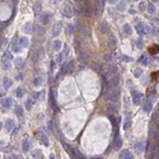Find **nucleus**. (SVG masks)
Returning <instances> with one entry per match:
<instances>
[{"label": "nucleus", "instance_id": "obj_25", "mask_svg": "<svg viewBox=\"0 0 159 159\" xmlns=\"http://www.w3.org/2000/svg\"><path fill=\"white\" fill-rule=\"evenodd\" d=\"M23 31H24L26 33H32V31H33L32 24H31V23H26V24L23 26Z\"/></svg>", "mask_w": 159, "mask_h": 159}, {"label": "nucleus", "instance_id": "obj_40", "mask_svg": "<svg viewBox=\"0 0 159 159\" xmlns=\"http://www.w3.org/2000/svg\"><path fill=\"white\" fill-rule=\"evenodd\" d=\"M35 13H36V14H39V13H41V4H37V5H36Z\"/></svg>", "mask_w": 159, "mask_h": 159}, {"label": "nucleus", "instance_id": "obj_18", "mask_svg": "<svg viewBox=\"0 0 159 159\" xmlns=\"http://www.w3.org/2000/svg\"><path fill=\"white\" fill-rule=\"evenodd\" d=\"M131 27H130L129 24H123L122 26V33H123V35L125 36H130V35H131Z\"/></svg>", "mask_w": 159, "mask_h": 159}, {"label": "nucleus", "instance_id": "obj_48", "mask_svg": "<svg viewBox=\"0 0 159 159\" xmlns=\"http://www.w3.org/2000/svg\"><path fill=\"white\" fill-rule=\"evenodd\" d=\"M122 60L126 61V62H131V61H132V59L129 57V56H122Z\"/></svg>", "mask_w": 159, "mask_h": 159}, {"label": "nucleus", "instance_id": "obj_26", "mask_svg": "<svg viewBox=\"0 0 159 159\" xmlns=\"http://www.w3.org/2000/svg\"><path fill=\"white\" fill-rule=\"evenodd\" d=\"M107 29H108V24H107V22H102V23L99 24V31L101 32H107Z\"/></svg>", "mask_w": 159, "mask_h": 159}, {"label": "nucleus", "instance_id": "obj_23", "mask_svg": "<svg viewBox=\"0 0 159 159\" xmlns=\"http://www.w3.org/2000/svg\"><path fill=\"white\" fill-rule=\"evenodd\" d=\"M70 154L73 157V159H79V155H80V153H79L76 149H73V148H70Z\"/></svg>", "mask_w": 159, "mask_h": 159}, {"label": "nucleus", "instance_id": "obj_32", "mask_svg": "<svg viewBox=\"0 0 159 159\" xmlns=\"http://www.w3.org/2000/svg\"><path fill=\"white\" fill-rule=\"evenodd\" d=\"M141 75H143V70H141L140 67H138V69H134V76H135V78H140Z\"/></svg>", "mask_w": 159, "mask_h": 159}, {"label": "nucleus", "instance_id": "obj_4", "mask_svg": "<svg viewBox=\"0 0 159 159\" xmlns=\"http://www.w3.org/2000/svg\"><path fill=\"white\" fill-rule=\"evenodd\" d=\"M118 82H120V78H118L117 75L116 76H112L111 78V80L108 82V84H107V90H111V89H115L117 85H118ZM104 89V90H106Z\"/></svg>", "mask_w": 159, "mask_h": 159}, {"label": "nucleus", "instance_id": "obj_55", "mask_svg": "<svg viewBox=\"0 0 159 159\" xmlns=\"http://www.w3.org/2000/svg\"><path fill=\"white\" fill-rule=\"evenodd\" d=\"M151 1H153V3H158V0H151Z\"/></svg>", "mask_w": 159, "mask_h": 159}, {"label": "nucleus", "instance_id": "obj_29", "mask_svg": "<svg viewBox=\"0 0 159 159\" xmlns=\"http://www.w3.org/2000/svg\"><path fill=\"white\" fill-rule=\"evenodd\" d=\"M35 103V102H33V99L32 98H28L27 101H26V110H28L29 111L31 108H32V104Z\"/></svg>", "mask_w": 159, "mask_h": 159}, {"label": "nucleus", "instance_id": "obj_9", "mask_svg": "<svg viewBox=\"0 0 159 159\" xmlns=\"http://www.w3.org/2000/svg\"><path fill=\"white\" fill-rule=\"evenodd\" d=\"M61 28H62V23H61V22H57V23L54 26V31H52V36L54 37L57 36L59 33L61 32Z\"/></svg>", "mask_w": 159, "mask_h": 159}, {"label": "nucleus", "instance_id": "obj_7", "mask_svg": "<svg viewBox=\"0 0 159 159\" xmlns=\"http://www.w3.org/2000/svg\"><path fill=\"white\" fill-rule=\"evenodd\" d=\"M38 140L41 141V144H43L45 146H48L50 143H48V138L43 132H38Z\"/></svg>", "mask_w": 159, "mask_h": 159}, {"label": "nucleus", "instance_id": "obj_12", "mask_svg": "<svg viewBox=\"0 0 159 159\" xmlns=\"http://www.w3.org/2000/svg\"><path fill=\"white\" fill-rule=\"evenodd\" d=\"M116 43H117V41H116V37L113 36V35H110L108 36V46H110V48H116Z\"/></svg>", "mask_w": 159, "mask_h": 159}, {"label": "nucleus", "instance_id": "obj_17", "mask_svg": "<svg viewBox=\"0 0 159 159\" xmlns=\"http://www.w3.org/2000/svg\"><path fill=\"white\" fill-rule=\"evenodd\" d=\"M14 64L17 65V67H18L19 70H23L24 66H26L24 60H22V59H15V60H14Z\"/></svg>", "mask_w": 159, "mask_h": 159}, {"label": "nucleus", "instance_id": "obj_6", "mask_svg": "<svg viewBox=\"0 0 159 159\" xmlns=\"http://www.w3.org/2000/svg\"><path fill=\"white\" fill-rule=\"evenodd\" d=\"M79 61L82 62V64H88L89 62V54L88 52H85V51H82L80 52V55H79Z\"/></svg>", "mask_w": 159, "mask_h": 159}, {"label": "nucleus", "instance_id": "obj_35", "mask_svg": "<svg viewBox=\"0 0 159 159\" xmlns=\"http://www.w3.org/2000/svg\"><path fill=\"white\" fill-rule=\"evenodd\" d=\"M15 95L18 98H22V97H23V89H22V88H17L15 89Z\"/></svg>", "mask_w": 159, "mask_h": 159}, {"label": "nucleus", "instance_id": "obj_11", "mask_svg": "<svg viewBox=\"0 0 159 159\" xmlns=\"http://www.w3.org/2000/svg\"><path fill=\"white\" fill-rule=\"evenodd\" d=\"M18 43L20 45V47H24V48H27L28 46H29V41H28L27 37H19Z\"/></svg>", "mask_w": 159, "mask_h": 159}, {"label": "nucleus", "instance_id": "obj_28", "mask_svg": "<svg viewBox=\"0 0 159 159\" xmlns=\"http://www.w3.org/2000/svg\"><path fill=\"white\" fill-rule=\"evenodd\" d=\"M134 45L138 48H143V46H144V42H143V39L141 38H138V39H135V42H134Z\"/></svg>", "mask_w": 159, "mask_h": 159}, {"label": "nucleus", "instance_id": "obj_1", "mask_svg": "<svg viewBox=\"0 0 159 159\" xmlns=\"http://www.w3.org/2000/svg\"><path fill=\"white\" fill-rule=\"evenodd\" d=\"M1 65H3L4 70H9L10 69V65H12V55H10V52H5L4 54Z\"/></svg>", "mask_w": 159, "mask_h": 159}, {"label": "nucleus", "instance_id": "obj_13", "mask_svg": "<svg viewBox=\"0 0 159 159\" xmlns=\"http://www.w3.org/2000/svg\"><path fill=\"white\" fill-rule=\"evenodd\" d=\"M35 33H36V36L38 37V38H42L43 36H45V29H43V28L41 27V26H36L35 27Z\"/></svg>", "mask_w": 159, "mask_h": 159}, {"label": "nucleus", "instance_id": "obj_2", "mask_svg": "<svg viewBox=\"0 0 159 159\" xmlns=\"http://www.w3.org/2000/svg\"><path fill=\"white\" fill-rule=\"evenodd\" d=\"M135 29L139 35H146V33H149V27L145 26L144 23H141V22H136L135 23Z\"/></svg>", "mask_w": 159, "mask_h": 159}, {"label": "nucleus", "instance_id": "obj_57", "mask_svg": "<svg viewBox=\"0 0 159 159\" xmlns=\"http://www.w3.org/2000/svg\"><path fill=\"white\" fill-rule=\"evenodd\" d=\"M1 146H3V144H1V143H0V149H1Z\"/></svg>", "mask_w": 159, "mask_h": 159}, {"label": "nucleus", "instance_id": "obj_43", "mask_svg": "<svg viewBox=\"0 0 159 159\" xmlns=\"http://www.w3.org/2000/svg\"><path fill=\"white\" fill-rule=\"evenodd\" d=\"M38 97H39V92H35L32 94V98L35 99V102H37V99H38Z\"/></svg>", "mask_w": 159, "mask_h": 159}, {"label": "nucleus", "instance_id": "obj_44", "mask_svg": "<svg viewBox=\"0 0 159 159\" xmlns=\"http://www.w3.org/2000/svg\"><path fill=\"white\" fill-rule=\"evenodd\" d=\"M116 8H117L118 10H122V9L125 8V1H121V3H120V4H118V5H117V7H116Z\"/></svg>", "mask_w": 159, "mask_h": 159}, {"label": "nucleus", "instance_id": "obj_51", "mask_svg": "<svg viewBox=\"0 0 159 159\" xmlns=\"http://www.w3.org/2000/svg\"><path fill=\"white\" fill-rule=\"evenodd\" d=\"M130 13H131V14H135L136 12H135V9H130Z\"/></svg>", "mask_w": 159, "mask_h": 159}, {"label": "nucleus", "instance_id": "obj_15", "mask_svg": "<svg viewBox=\"0 0 159 159\" xmlns=\"http://www.w3.org/2000/svg\"><path fill=\"white\" fill-rule=\"evenodd\" d=\"M12 104H13V99L12 98H5L3 101V108L4 110H9L10 107H12Z\"/></svg>", "mask_w": 159, "mask_h": 159}, {"label": "nucleus", "instance_id": "obj_42", "mask_svg": "<svg viewBox=\"0 0 159 159\" xmlns=\"http://www.w3.org/2000/svg\"><path fill=\"white\" fill-rule=\"evenodd\" d=\"M94 70L97 71V73H102V66L99 65V64H97V65H94Z\"/></svg>", "mask_w": 159, "mask_h": 159}, {"label": "nucleus", "instance_id": "obj_47", "mask_svg": "<svg viewBox=\"0 0 159 159\" xmlns=\"http://www.w3.org/2000/svg\"><path fill=\"white\" fill-rule=\"evenodd\" d=\"M130 122H131V121H130V118H127V121L125 122V125H123L125 130H126V129H129V127H130V125H131V123H130Z\"/></svg>", "mask_w": 159, "mask_h": 159}, {"label": "nucleus", "instance_id": "obj_21", "mask_svg": "<svg viewBox=\"0 0 159 159\" xmlns=\"http://www.w3.org/2000/svg\"><path fill=\"white\" fill-rule=\"evenodd\" d=\"M14 112H15V115L18 117L23 116V108H22L20 106H14Z\"/></svg>", "mask_w": 159, "mask_h": 159}, {"label": "nucleus", "instance_id": "obj_45", "mask_svg": "<svg viewBox=\"0 0 159 159\" xmlns=\"http://www.w3.org/2000/svg\"><path fill=\"white\" fill-rule=\"evenodd\" d=\"M33 157H36V158H41V157H42L41 150H36V153H33Z\"/></svg>", "mask_w": 159, "mask_h": 159}, {"label": "nucleus", "instance_id": "obj_33", "mask_svg": "<svg viewBox=\"0 0 159 159\" xmlns=\"http://www.w3.org/2000/svg\"><path fill=\"white\" fill-rule=\"evenodd\" d=\"M41 84H42V78H39V76L35 78V80H33V85H35V87H39Z\"/></svg>", "mask_w": 159, "mask_h": 159}, {"label": "nucleus", "instance_id": "obj_60", "mask_svg": "<svg viewBox=\"0 0 159 159\" xmlns=\"http://www.w3.org/2000/svg\"><path fill=\"white\" fill-rule=\"evenodd\" d=\"M0 39H1V38H0Z\"/></svg>", "mask_w": 159, "mask_h": 159}, {"label": "nucleus", "instance_id": "obj_39", "mask_svg": "<svg viewBox=\"0 0 159 159\" xmlns=\"http://www.w3.org/2000/svg\"><path fill=\"white\" fill-rule=\"evenodd\" d=\"M62 59H64V54H59L57 56H56V61H57L59 64H60V62H62Z\"/></svg>", "mask_w": 159, "mask_h": 159}, {"label": "nucleus", "instance_id": "obj_49", "mask_svg": "<svg viewBox=\"0 0 159 159\" xmlns=\"http://www.w3.org/2000/svg\"><path fill=\"white\" fill-rule=\"evenodd\" d=\"M111 59H112V56H111V54H107V55L104 56V60H106V61H111Z\"/></svg>", "mask_w": 159, "mask_h": 159}, {"label": "nucleus", "instance_id": "obj_34", "mask_svg": "<svg viewBox=\"0 0 159 159\" xmlns=\"http://www.w3.org/2000/svg\"><path fill=\"white\" fill-rule=\"evenodd\" d=\"M121 145H122V140H121V138H117V139L115 140V149H120Z\"/></svg>", "mask_w": 159, "mask_h": 159}, {"label": "nucleus", "instance_id": "obj_24", "mask_svg": "<svg viewBox=\"0 0 159 159\" xmlns=\"http://www.w3.org/2000/svg\"><path fill=\"white\" fill-rule=\"evenodd\" d=\"M52 48H54V51H60V48H61V41H59V39H55L54 45H52Z\"/></svg>", "mask_w": 159, "mask_h": 159}, {"label": "nucleus", "instance_id": "obj_38", "mask_svg": "<svg viewBox=\"0 0 159 159\" xmlns=\"http://www.w3.org/2000/svg\"><path fill=\"white\" fill-rule=\"evenodd\" d=\"M148 12H149L150 14H154V13H155V8H154V5H148Z\"/></svg>", "mask_w": 159, "mask_h": 159}, {"label": "nucleus", "instance_id": "obj_54", "mask_svg": "<svg viewBox=\"0 0 159 159\" xmlns=\"http://www.w3.org/2000/svg\"><path fill=\"white\" fill-rule=\"evenodd\" d=\"M3 129V122H0V130Z\"/></svg>", "mask_w": 159, "mask_h": 159}, {"label": "nucleus", "instance_id": "obj_53", "mask_svg": "<svg viewBox=\"0 0 159 159\" xmlns=\"http://www.w3.org/2000/svg\"><path fill=\"white\" fill-rule=\"evenodd\" d=\"M50 159H55V155H54V154H51V155H50Z\"/></svg>", "mask_w": 159, "mask_h": 159}, {"label": "nucleus", "instance_id": "obj_10", "mask_svg": "<svg viewBox=\"0 0 159 159\" xmlns=\"http://www.w3.org/2000/svg\"><path fill=\"white\" fill-rule=\"evenodd\" d=\"M5 127H7V130L8 131H14V129H15V123H14V121L13 120H7L5 121Z\"/></svg>", "mask_w": 159, "mask_h": 159}, {"label": "nucleus", "instance_id": "obj_8", "mask_svg": "<svg viewBox=\"0 0 159 159\" xmlns=\"http://www.w3.org/2000/svg\"><path fill=\"white\" fill-rule=\"evenodd\" d=\"M74 8L71 7L70 4H65L64 7V12H62V14H64L65 17H67V18H70V17L73 15V12H70V10H73Z\"/></svg>", "mask_w": 159, "mask_h": 159}, {"label": "nucleus", "instance_id": "obj_27", "mask_svg": "<svg viewBox=\"0 0 159 159\" xmlns=\"http://www.w3.org/2000/svg\"><path fill=\"white\" fill-rule=\"evenodd\" d=\"M122 158H123V159H134V158H132V154H131V151H130V150H125V151L122 153Z\"/></svg>", "mask_w": 159, "mask_h": 159}, {"label": "nucleus", "instance_id": "obj_52", "mask_svg": "<svg viewBox=\"0 0 159 159\" xmlns=\"http://www.w3.org/2000/svg\"><path fill=\"white\" fill-rule=\"evenodd\" d=\"M108 1H110V3H111V4H115V3H116V1H117V0H108Z\"/></svg>", "mask_w": 159, "mask_h": 159}, {"label": "nucleus", "instance_id": "obj_41", "mask_svg": "<svg viewBox=\"0 0 159 159\" xmlns=\"http://www.w3.org/2000/svg\"><path fill=\"white\" fill-rule=\"evenodd\" d=\"M140 60H141V62H143L144 65H148V57H146L145 55H143V56H141V59H140Z\"/></svg>", "mask_w": 159, "mask_h": 159}, {"label": "nucleus", "instance_id": "obj_58", "mask_svg": "<svg viewBox=\"0 0 159 159\" xmlns=\"http://www.w3.org/2000/svg\"><path fill=\"white\" fill-rule=\"evenodd\" d=\"M75 1H78V3H80V0H75Z\"/></svg>", "mask_w": 159, "mask_h": 159}, {"label": "nucleus", "instance_id": "obj_5", "mask_svg": "<svg viewBox=\"0 0 159 159\" xmlns=\"http://www.w3.org/2000/svg\"><path fill=\"white\" fill-rule=\"evenodd\" d=\"M74 70V61H69L67 64H65L64 66H62L61 69V74L62 75H66V74H69Z\"/></svg>", "mask_w": 159, "mask_h": 159}, {"label": "nucleus", "instance_id": "obj_30", "mask_svg": "<svg viewBox=\"0 0 159 159\" xmlns=\"http://www.w3.org/2000/svg\"><path fill=\"white\" fill-rule=\"evenodd\" d=\"M107 111H108L111 115H112V113H116V112H117V107L113 106V104H108V107H107Z\"/></svg>", "mask_w": 159, "mask_h": 159}, {"label": "nucleus", "instance_id": "obj_3", "mask_svg": "<svg viewBox=\"0 0 159 159\" xmlns=\"http://www.w3.org/2000/svg\"><path fill=\"white\" fill-rule=\"evenodd\" d=\"M131 97H132V103L134 104H140L141 99H143V94L139 90H132L131 92Z\"/></svg>", "mask_w": 159, "mask_h": 159}, {"label": "nucleus", "instance_id": "obj_14", "mask_svg": "<svg viewBox=\"0 0 159 159\" xmlns=\"http://www.w3.org/2000/svg\"><path fill=\"white\" fill-rule=\"evenodd\" d=\"M50 18H51V15L48 13H43V14H41V17H39V20H41L42 24H47L50 22Z\"/></svg>", "mask_w": 159, "mask_h": 159}, {"label": "nucleus", "instance_id": "obj_20", "mask_svg": "<svg viewBox=\"0 0 159 159\" xmlns=\"http://www.w3.org/2000/svg\"><path fill=\"white\" fill-rule=\"evenodd\" d=\"M10 85H12V80L9 78H3V87L4 89H8Z\"/></svg>", "mask_w": 159, "mask_h": 159}, {"label": "nucleus", "instance_id": "obj_31", "mask_svg": "<svg viewBox=\"0 0 159 159\" xmlns=\"http://www.w3.org/2000/svg\"><path fill=\"white\" fill-rule=\"evenodd\" d=\"M74 29H75V27H74L73 24H69V26L66 27V33H67L69 36H71L73 33H74Z\"/></svg>", "mask_w": 159, "mask_h": 159}, {"label": "nucleus", "instance_id": "obj_59", "mask_svg": "<svg viewBox=\"0 0 159 159\" xmlns=\"http://www.w3.org/2000/svg\"><path fill=\"white\" fill-rule=\"evenodd\" d=\"M132 1H139V0H132Z\"/></svg>", "mask_w": 159, "mask_h": 159}, {"label": "nucleus", "instance_id": "obj_19", "mask_svg": "<svg viewBox=\"0 0 159 159\" xmlns=\"http://www.w3.org/2000/svg\"><path fill=\"white\" fill-rule=\"evenodd\" d=\"M12 50L14 51V52H20L22 47H20V45L18 43V41H13V43H12Z\"/></svg>", "mask_w": 159, "mask_h": 159}, {"label": "nucleus", "instance_id": "obj_22", "mask_svg": "<svg viewBox=\"0 0 159 159\" xmlns=\"http://www.w3.org/2000/svg\"><path fill=\"white\" fill-rule=\"evenodd\" d=\"M135 149L138 151H140V153H143L145 150V143H143V141H141V143H138L135 145Z\"/></svg>", "mask_w": 159, "mask_h": 159}, {"label": "nucleus", "instance_id": "obj_56", "mask_svg": "<svg viewBox=\"0 0 159 159\" xmlns=\"http://www.w3.org/2000/svg\"><path fill=\"white\" fill-rule=\"evenodd\" d=\"M92 159H101V158H99V157H97V158H92Z\"/></svg>", "mask_w": 159, "mask_h": 159}, {"label": "nucleus", "instance_id": "obj_46", "mask_svg": "<svg viewBox=\"0 0 159 159\" xmlns=\"http://www.w3.org/2000/svg\"><path fill=\"white\" fill-rule=\"evenodd\" d=\"M48 127H50L51 131L55 134V129H54V122H52V121H50V122H48Z\"/></svg>", "mask_w": 159, "mask_h": 159}, {"label": "nucleus", "instance_id": "obj_36", "mask_svg": "<svg viewBox=\"0 0 159 159\" xmlns=\"http://www.w3.org/2000/svg\"><path fill=\"white\" fill-rule=\"evenodd\" d=\"M28 150H29V141L26 140L24 143H23V151H24V153H27Z\"/></svg>", "mask_w": 159, "mask_h": 159}, {"label": "nucleus", "instance_id": "obj_37", "mask_svg": "<svg viewBox=\"0 0 159 159\" xmlns=\"http://www.w3.org/2000/svg\"><path fill=\"white\" fill-rule=\"evenodd\" d=\"M144 111L145 112H150L151 111V102H148V103L144 106Z\"/></svg>", "mask_w": 159, "mask_h": 159}, {"label": "nucleus", "instance_id": "obj_16", "mask_svg": "<svg viewBox=\"0 0 159 159\" xmlns=\"http://www.w3.org/2000/svg\"><path fill=\"white\" fill-rule=\"evenodd\" d=\"M117 73V66L115 64H110L108 67H107V74H110V75H115Z\"/></svg>", "mask_w": 159, "mask_h": 159}, {"label": "nucleus", "instance_id": "obj_50", "mask_svg": "<svg viewBox=\"0 0 159 159\" xmlns=\"http://www.w3.org/2000/svg\"><path fill=\"white\" fill-rule=\"evenodd\" d=\"M75 45H76V47H80V45H82V41H80V38H78V39H76Z\"/></svg>", "mask_w": 159, "mask_h": 159}]
</instances>
